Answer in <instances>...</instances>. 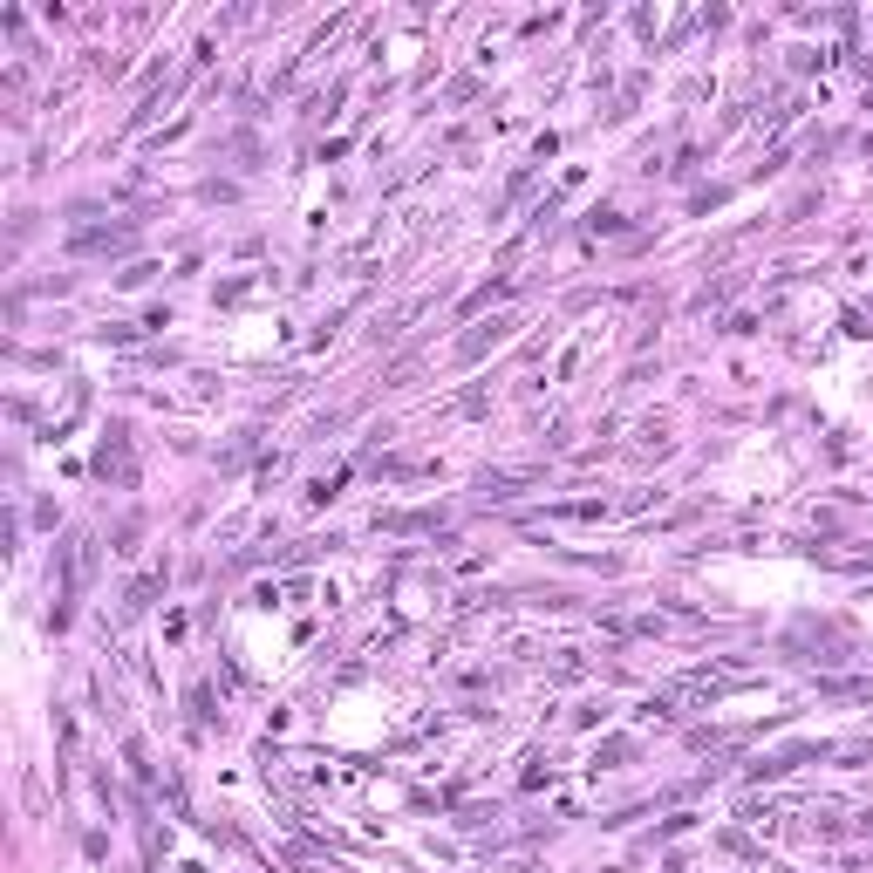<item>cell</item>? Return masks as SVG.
<instances>
[{
  "instance_id": "cell-1",
  "label": "cell",
  "mask_w": 873,
  "mask_h": 873,
  "mask_svg": "<svg viewBox=\"0 0 873 873\" xmlns=\"http://www.w3.org/2000/svg\"><path fill=\"white\" fill-rule=\"evenodd\" d=\"M157 587H164V573H144V580L130 587V608H151V594H157Z\"/></svg>"
}]
</instances>
